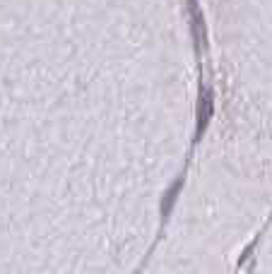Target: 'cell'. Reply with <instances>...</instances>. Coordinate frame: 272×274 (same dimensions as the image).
I'll return each instance as SVG.
<instances>
[{
	"label": "cell",
	"instance_id": "6da1fadb",
	"mask_svg": "<svg viewBox=\"0 0 272 274\" xmlns=\"http://www.w3.org/2000/svg\"><path fill=\"white\" fill-rule=\"evenodd\" d=\"M253 274H272V238H270V243H267V250L263 252V258H260V262H258Z\"/></svg>",
	"mask_w": 272,
	"mask_h": 274
}]
</instances>
